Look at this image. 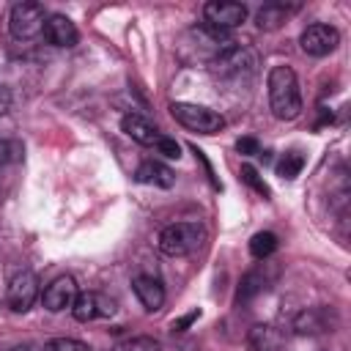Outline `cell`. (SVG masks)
<instances>
[{
	"label": "cell",
	"mask_w": 351,
	"mask_h": 351,
	"mask_svg": "<svg viewBox=\"0 0 351 351\" xmlns=\"http://www.w3.org/2000/svg\"><path fill=\"white\" fill-rule=\"evenodd\" d=\"M206 239V228L200 222H173L167 228L159 230V250L170 258H181V255H189L195 252Z\"/></svg>",
	"instance_id": "2"
},
{
	"label": "cell",
	"mask_w": 351,
	"mask_h": 351,
	"mask_svg": "<svg viewBox=\"0 0 351 351\" xmlns=\"http://www.w3.org/2000/svg\"><path fill=\"white\" fill-rule=\"evenodd\" d=\"M236 151L244 154V156H255V154H261V143L255 137H239L236 140Z\"/></svg>",
	"instance_id": "26"
},
{
	"label": "cell",
	"mask_w": 351,
	"mask_h": 351,
	"mask_svg": "<svg viewBox=\"0 0 351 351\" xmlns=\"http://www.w3.org/2000/svg\"><path fill=\"white\" fill-rule=\"evenodd\" d=\"M337 324L335 313L329 307H307L293 318V329L299 335H321V332H332Z\"/></svg>",
	"instance_id": "11"
},
{
	"label": "cell",
	"mask_w": 351,
	"mask_h": 351,
	"mask_svg": "<svg viewBox=\"0 0 351 351\" xmlns=\"http://www.w3.org/2000/svg\"><path fill=\"white\" fill-rule=\"evenodd\" d=\"M302 167H304V156H302L299 151H288V154H282L280 162H277V176L291 181V178H296V176L302 173Z\"/></svg>",
	"instance_id": "19"
},
{
	"label": "cell",
	"mask_w": 351,
	"mask_h": 351,
	"mask_svg": "<svg viewBox=\"0 0 351 351\" xmlns=\"http://www.w3.org/2000/svg\"><path fill=\"white\" fill-rule=\"evenodd\" d=\"M38 296V277L30 271V269H22L16 271L11 280H8V288H5V304L14 310V313H25L33 307Z\"/></svg>",
	"instance_id": "6"
},
{
	"label": "cell",
	"mask_w": 351,
	"mask_h": 351,
	"mask_svg": "<svg viewBox=\"0 0 351 351\" xmlns=\"http://www.w3.org/2000/svg\"><path fill=\"white\" fill-rule=\"evenodd\" d=\"M77 293H80V291H77L74 277H71V274H63V277H55V280L44 288L41 302H44V307H47L49 313H60V310H71Z\"/></svg>",
	"instance_id": "10"
},
{
	"label": "cell",
	"mask_w": 351,
	"mask_h": 351,
	"mask_svg": "<svg viewBox=\"0 0 351 351\" xmlns=\"http://www.w3.org/2000/svg\"><path fill=\"white\" fill-rule=\"evenodd\" d=\"M266 274L261 271V269H255V271H247L244 274V280H241V285H239V299H252L255 293H261L263 288H266Z\"/></svg>",
	"instance_id": "20"
},
{
	"label": "cell",
	"mask_w": 351,
	"mask_h": 351,
	"mask_svg": "<svg viewBox=\"0 0 351 351\" xmlns=\"http://www.w3.org/2000/svg\"><path fill=\"white\" fill-rule=\"evenodd\" d=\"M121 129H123L134 143H140V145H156V140L162 137V134H159V129H156L148 118H143V115H137V112L123 115Z\"/></svg>",
	"instance_id": "15"
},
{
	"label": "cell",
	"mask_w": 351,
	"mask_h": 351,
	"mask_svg": "<svg viewBox=\"0 0 351 351\" xmlns=\"http://www.w3.org/2000/svg\"><path fill=\"white\" fill-rule=\"evenodd\" d=\"M134 178L140 184H154V186H162V189H167V186L176 184V173L167 165H162V162H143L137 167Z\"/></svg>",
	"instance_id": "16"
},
{
	"label": "cell",
	"mask_w": 351,
	"mask_h": 351,
	"mask_svg": "<svg viewBox=\"0 0 351 351\" xmlns=\"http://www.w3.org/2000/svg\"><path fill=\"white\" fill-rule=\"evenodd\" d=\"M211 71L219 80H233V82L247 80L255 71V55L247 47H236L233 44V47H228V49H222V52L214 55Z\"/></svg>",
	"instance_id": "4"
},
{
	"label": "cell",
	"mask_w": 351,
	"mask_h": 351,
	"mask_svg": "<svg viewBox=\"0 0 351 351\" xmlns=\"http://www.w3.org/2000/svg\"><path fill=\"white\" fill-rule=\"evenodd\" d=\"M11 110V90L0 85V115H5Z\"/></svg>",
	"instance_id": "28"
},
{
	"label": "cell",
	"mask_w": 351,
	"mask_h": 351,
	"mask_svg": "<svg viewBox=\"0 0 351 351\" xmlns=\"http://www.w3.org/2000/svg\"><path fill=\"white\" fill-rule=\"evenodd\" d=\"M197 318H200V310L195 307V310H189V313H186L184 318H178V321H173V329H176V332H184V329H186V326H189L192 321H197Z\"/></svg>",
	"instance_id": "27"
},
{
	"label": "cell",
	"mask_w": 351,
	"mask_h": 351,
	"mask_svg": "<svg viewBox=\"0 0 351 351\" xmlns=\"http://www.w3.org/2000/svg\"><path fill=\"white\" fill-rule=\"evenodd\" d=\"M170 115L189 132H200V134H214L219 129H225V118L203 104H189V101H173L170 104Z\"/></svg>",
	"instance_id": "3"
},
{
	"label": "cell",
	"mask_w": 351,
	"mask_h": 351,
	"mask_svg": "<svg viewBox=\"0 0 351 351\" xmlns=\"http://www.w3.org/2000/svg\"><path fill=\"white\" fill-rule=\"evenodd\" d=\"M285 19H288V8H285L282 3H269V5H263V8L258 11L255 25H258L261 30H277Z\"/></svg>",
	"instance_id": "17"
},
{
	"label": "cell",
	"mask_w": 351,
	"mask_h": 351,
	"mask_svg": "<svg viewBox=\"0 0 351 351\" xmlns=\"http://www.w3.org/2000/svg\"><path fill=\"white\" fill-rule=\"evenodd\" d=\"M299 44H302V49H304L307 55H313V58H324V55H329V52L337 49V44H340V33H337L332 25H321V22H318V25H310V27L302 30Z\"/></svg>",
	"instance_id": "8"
},
{
	"label": "cell",
	"mask_w": 351,
	"mask_h": 351,
	"mask_svg": "<svg viewBox=\"0 0 351 351\" xmlns=\"http://www.w3.org/2000/svg\"><path fill=\"white\" fill-rule=\"evenodd\" d=\"M71 313L80 324H88V321H96V318H110L115 313V302L104 293L82 291V293H77V299L71 304Z\"/></svg>",
	"instance_id": "9"
},
{
	"label": "cell",
	"mask_w": 351,
	"mask_h": 351,
	"mask_svg": "<svg viewBox=\"0 0 351 351\" xmlns=\"http://www.w3.org/2000/svg\"><path fill=\"white\" fill-rule=\"evenodd\" d=\"M154 148H156L162 156H167V159H178V156H181V145H178L173 137H165V134L156 140V145H154Z\"/></svg>",
	"instance_id": "25"
},
{
	"label": "cell",
	"mask_w": 351,
	"mask_h": 351,
	"mask_svg": "<svg viewBox=\"0 0 351 351\" xmlns=\"http://www.w3.org/2000/svg\"><path fill=\"white\" fill-rule=\"evenodd\" d=\"M132 288H134V293H137V299L143 302V307L145 310H159L162 304H165V285L156 280V277H151V274H137L134 277V282H132Z\"/></svg>",
	"instance_id": "14"
},
{
	"label": "cell",
	"mask_w": 351,
	"mask_h": 351,
	"mask_svg": "<svg viewBox=\"0 0 351 351\" xmlns=\"http://www.w3.org/2000/svg\"><path fill=\"white\" fill-rule=\"evenodd\" d=\"M247 346H250V351H282L285 348V335L271 324H258V326L250 329Z\"/></svg>",
	"instance_id": "13"
},
{
	"label": "cell",
	"mask_w": 351,
	"mask_h": 351,
	"mask_svg": "<svg viewBox=\"0 0 351 351\" xmlns=\"http://www.w3.org/2000/svg\"><path fill=\"white\" fill-rule=\"evenodd\" d=\"M41 33H44V38H47L52 47H63V49L74 47L77 38H80L77 25H74L69 16H63V14H52V16H47Z\"/></svg>",
	"instance_id": "12"
},
{
	"label": "cell",
	"mask_w": 351,
	"mask_h": 351,
	"mask_svg": "<svg viewBox=\"0 0 351 351\" xmlns=\"http://www.w3.org/2000/svg\"><path fill=\"white\" fill-rule=\"evenodd\" d=\"M274 250H277V236H274L271 230H261V233H255V236L250 239V252H252V258H258V261L269 258Z\"/></svg>",
	"instance_id": "18"
},
{
	"label": "cell",
	"mask_w": 351,
	"mask_h": 351,
	"mask_svg": "<svg viewBox=\"0 0 351 351\" xmlns=\"http://www.w3.org/2000/svg\"><path fill=\"white\" fill-rule=\"evenodd\" d=\"M112 351H159V340H154L148 335H134V337L121 340Z\"/></svg>",
	"instance_id": "21"
},
{
	"label": "cell",
	"mask_w": 351,
	"mask_h": 351,
	"mask_svg": "<svg viewBox=\"0 0 351 351\" xmlns=\"http://www.w3.org/2000/svg\"><path fill=\"white\" fill-rule=\"evenodd\" d=\"M22 159V145L16 140H3L0 143V165H16Z\"/></svg>",
	"instance_id": "24"
},
{
	"label": "cell",
	"mask_w": 351,
	"mask_h": 351,
	"mask_svg": "<svg viewBox=\"0 0 351 351\" xmlns=\"http://www.w3.org/2000/svg\"><path fill=\"white\" fill-rule=\"evenodd\" d=\"M241 181H244L247 186H252L261 197H269V195H271V192H269V186H266V181L258 176V170H255L252 165H244V167H241Z\"/></svg>",
	"instance_id": "22"
},
{
	"label": "cell",
	"mask_w": 351,
	"mask_h": 351,
	"mask_svg": "<svg viewBox=\"0 0 351 351\" xmlns=\"http://www.w3.org/2000/svg\"><path fill=\"white\" fill-rule=\"evenodd\" d=\"M269 104L274 118L280 121H293L302 112V93H299V82L291 66H274L269 71Z\"/></svg>",
	"instance_id": "1"
},
{
	"label": "cell",
	"mask_w": 351,
	"mask_h": 351,
	"mask_svg": "<svg viewBox=\"0 0 351 351\" xmlns=\"http://www.w3.org/2000/svg\"><path fill=\"white\" fill-rule=\"evenodd\" d=\"M203 16H206V25L228 33V30L244 25L247 5L244 3H233V0H211V3L203 5Z\"/></svg>",
	"instance_id": "7"
},
{
	"label": "cell",
	"mask_w": 351,
	"mask_h": 351,
	"mask_svg": "<svg viewBox=\"0 0 351 351\" xmlns=\"http://www.w3.org/2000/svg\"><path fill=\"white\" fill-rule=\"evenodd\" d=\"M44 22H47V14H44V5L41 3H33V0H22L11 8L8 14V30L14 38L19 41H30L36 38L41 30H44Z\"/></svg>",
	"instance_id": "5"
},
{
	"label": "cell",
	"mask_w": 351,
	"mask_h": 351,
	"mask_svg": "<svg viewBox=\"0 0 351 351\" xmlns=\"http://www.w3.org/2000/svg\"><path fill=\"white\" fill-rule=\"evenodd\" d=\"M44 351H90L82 340H74V337H55L44 346Z\"/></svg>",
	"instance_id": "23"
}]
</instances>
